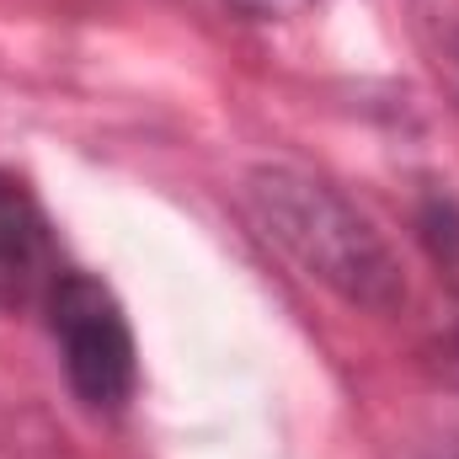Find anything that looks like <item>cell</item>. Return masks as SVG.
Wrapping results in <instances>:
<instances>
[{"instance_id": "2", "label": "cell", "mask_w": 459, "mask_h": 459, "mask_svg": "<svg viewBox=\"0 0 459 459\" xmlns=\"http://www.w3.org/2000/svg\"><path fill=\"white\" fill-rule=\"evenodd\" d=\"M43 310H48V332L59 342V363L75 401H86L91 411H117L134 395L139 352L113 289L86 273H65Z\"/></svg>"}, {"instance_id": "3", "label": "cell", "mask_w": 459, "mask_h": 459, "mask_svg": "<svg viewBox=\"0 0 459 459\" xmlns=\"http://www.w3.org/2000/svg\"><path fill=\"white\" fill-rule=\"evenodd\" d=\"M59 278L65 273H59L43 204L27 193L22 177L0 171V310L48 305Z\"/></svg>"}, {"instance_id": "1", "label": "cell", "mask_w": 459, "mask_h": 459, "mask_svg": "<svg viewBox=\"0 0 459 459\" xmlns=\"http://www.w3.org/2000/svg\"><path fill=\"white\" fill-rule=\"evenodd\" d=\"M246 214L262 225V235L299 262L316 283L342 294L363 310H395L406 299V278L395 251L379 240L347 198H337L326 182L299 171H251L246 177Z\"/></svg>"}, {"instance_id": "4", "label": "cell", "mask_w": 459, "mask_h": 459, "mask_svg": "<svg viewBox=\"0 0 459 459\" xmlns=\"http://www.w3.org/2000/svg\"><path fill=\"white\" fill-rule=\"evenodd\" d=\"M240 16H251V22H289V16H299V11H310L316 0H230Z\"/></svg>"}]
</instances>
